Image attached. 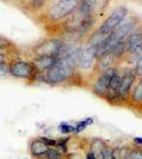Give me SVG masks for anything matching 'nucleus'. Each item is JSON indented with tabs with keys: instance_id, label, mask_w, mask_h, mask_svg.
<instances>
[{
	"instance_id": "obj_31",
	"label": "nucleus",
	"mask_w": 142,
	"mask_h": 159,
	"mask_svg": "<svg viewBox=\"0 0 142 159\" xmlns=\"http://www.w3.org/2000/svg\"><path fill=\"white\" fill-rule=\"evenodd\" d=\"M58 159H68V158H67V157L64 156V157H62V158H58Z\"/></svg>"
},
{
	"instance_id": "obj_10",
	"label": "nucleus",
	"mask_w": 142,
	"mask_h": 159,
	"mask_svg": "<svg viewBox=\"0 0 142 159\" xmlns=\"http://www.w3.org/2000/svg\"><path fill=\"white\" fill-rule=\"evenodd\" d=\"M141 43H142V24H139V26L136 27L135 30L128 36V38L124 40L127 56L134 52L136 49L141 45Z\"/></svg>"
},
{
	"instance_id": "obj_17",
	"label": "nucleus",
	"mask_w": 142,
	"mask_h": 159,
	"mask_svg": "<svg viewBox=\"0 0 142 159\" xmlns=\"http://www.w3.org/2000/svg\"><path fill=\"white\" fill-rule=\"evenodd\" d=\"M104 146H105V141L104 140H102L101 138H94L90 141V150L89 151L93 152L97 157Z\"/></svg>"
},
{
	"instance_id": "obj_2",
	"label": "nucleus",
	"mask_w": 142,
	"mask_h": 159,
	"mask_svg": "<svg viewBox=\"0 0 142 159\" xmlns=\"http://www.w3.org/2000/svg\"><path fill=\"white\" fill-rule=\"evenodd\" d=\"M76 74L75 70H72L70 66L63 60L57 58V62L52 68H50L46 73L44 74L45 76V82L51 84V86H61L64 84L74 77Z\"/></svg>"
},
{
	"instance_id": "obj_18",
	"label": "nucleus",
	"mask_w": 142,
	"mask_h": 159,
	"mask_svg": "<svg viewBox=\"0 0 142 159\" xmlns=\"http://www.w3.org/2000/svg\"><path fill=\"white\" fill-rule=\"evenodd\" d=\"M94 119L93 118H87V119H83L81 121H78L76 125H75V133H80L82 131H84L85 128L90 125H93Z\"/></svg>"
},
{
	"instance_id": "obj_6",
	"label": "nucleus",
	"mask_w": 142,
	"mask_h": 159,
	"mask_svg": "<svg viewBox=\"0 0 142 159\" xmlns=\"http://www.w3.org/2000/svg\"><path fill=\"white\" fill-rule=\"evenodd\" d=\"M64 44H65V40L58 38V37L47 38V39H44L43 42L38 43L34 47V55H36V57L37 56H54V57L58 58Z\"/></svg>"
},
{
	"instance_id": "obj_26",
	"label": "nucleus",
	"mask_w": 142,
	"mask_h": 159,
	"mask_svg": "<svg viewBox=\"0 0 142 159\" xmlns=\"http://www.w3.org/2000/svg\"><path fill=\"white\" fill-rule=\"evenodd\" d=\"M10 75V68H8V63L5 64H0V80L5 79Z\"/></svg>"
},
{
	"instance_id": "obj_13",
	"label": "nucleus",
	"mask_w": 142,
	"mask_h": 159,
	"mask_svg": "<svg viewBox=\"0 0 142 159\" xmlns=\"http://www.w3.org/2000/svg\"><path fill=\"white\" fill-rule=\"evenodd\" d=\"M49 150H50V147L45 145L43 141H41L39 138L30 141L28 151H30V154L32 156L33 159H44Z\"/></svg>"
},
{
	"instance_id": "obj_19",
	"label": "nucleus",
	"mask_w": 142,
	"mask_h": 159,
	"mask_svg": "<svg viewBox=\"0 0 142 159\" xmlns=\"http://www.w3.org/2000/svg\"><path fill=\"white\" fill-rule=\"evenodd\" d=\"M114 152H115V150L105 144V146L102 148V151L100 152V154L97 156V159H111L113 156H114Z\"/></svg>"
},
{
	"instance_id": "obj_14",
	"label": "nucleus",
	"mask_w": 142,
	"mask_h": 159,
	"mask_svg": "<svg viewBox=\"0 0 142 159\" xmlns=\"http://www.w3.org/2000/svg\"><path fill=\"white\" fill-rule=\"evenodd\" d=\"M135 86L131 90L130 98L128 101V106L133 108H141L142 107V77L137 79Z\"/></svg>"
},
{
	"instance_id": "obj_3",
	"label": "nucleus",
	"mask_w": 142,
	"mask_h": 159,
	"mask_svg": "<svg viewBox=\"0 0 142 159\" xmlns=\"http://www.w3.org/2000/svg\"><path fill=\"white\" fill-rule=\"evenodd\" d=\"M136 80H137V76L133 68L123 69V77H122L121 84L116 94L114 106H128L129 98H130L133 88L135 86Z\"/></svg>"
},
{
	"instance_id": "obj_21",
	"label": "nucleus",
	"mask_w": 142,
	"mask_h": 159,
	"mask_svg": "<svg viewBox=\"0 0 142 159\" xmlns=\"http://www.w3.org/2000/svg\"><path fill=\"white\" fill-rule=\"evenodd\" d=\"M68 141L69 138H61V139H57V143H56V147L61 153H63L64 156L68 152Z\"/></svg>"
},
{
	"instance_id": "obj_4",
	"label": "nucleus",
	"mask_w": 142,
	"mask_h": 159,
	"mask_svg": "<svg viewBox=\"0 0 142 159\" xmlns=\"http://www.w3.org/2000/svg\"><path fill=\"white\" fill-rule=\"evenodd\" d=\"M128 16H129V11L126 6L116 7L115 10L109 14L105 19L103 20V23L97 27L96 31L98 33H101L102 36H104V37H108L109 34H111L117 27L120 26V24Z\"/></svg>"
},
{
	"instance_id": "obj_28",
	"label": "nucleus",
	"mask_w": 142,
	"mask_h": 159,
	"mask_svg": "<svg viewBox=\"0 0 142 159\" xmlns=\"http://www.w3.org/2000/svg\"><path fill=\"white\" fill-rule=\"evenodd\" d=\"M5 63H10V58L8 55L2 51H0V64H5Z\"/></svg>"
},
{
	"instance_id": "obj_23",
	"label": "nucleus",
	"mask_w": 142,
	"mask_h": 159,
	"mask_svg": "<svg viewBox=\"0 0 142 159\" xmlns=\"http://www.w3.org/2000/svg\"><path fill=\"white\" fill-rule=\"evenodd\" d=\"M128 159H142V146H134L130 148Z\"/></svg>"
},
{
	"instance_id": "obj_29",
	"label": "nucleus",
	"mask_w": 142,
	"mask_h": 159,
	"mask_svg": "<svg viewBox=\"0 0 142 159\" xmlns=\"http://www.w3.org/2000/svg\"><path fill=\"white\" fill-rule=\"evenodd\" d=\"M133 143L135 146H142V138L141 137H136L133 139Z\"/></svg>"
},
{
	"instance_id": "obj_12",
	"label": "nucleus",
	"mask_w": 142,
	"mask_h": 159,
	"mask_svg": "<svg viewBox=\"0 0 142 159\" xmlns=\"http://www.w3.org/2000/svg\"><path fill=\"white\" fill-rule=\"evenodd\" d=\"M116 63H117V60L114 57V55L111 52L108 53V55H105V56H103V57L97 60V62H96V64L94 66L95 74L98 75V74L105 73L109 69H111L114 66H117Z\"/></svg>"
},
{
	"instance_id": "obj_20",
	"label": "nucleus",
	"mask_w": 142,
	"mask_h": 159,
	"mask_svg": "<svg viewBox=\"0 0 142 159\" xmlns=\"http://www.w3.org/2000/svg\"><path fill=\"white\" fill-rule=\"evenodd\" d=\"M58 131L62 134H71V133H75V125H71L67 121H63L58 125Z\"/></svg>"
},
{
	"instance_id": "obj_30",
	"label": "nucleus",
	"mask_w": 142,
	"mask_h": 159,
	"mask_svg": "<svg viewBox=\"0 0 142 159\" xmlns=\"http://www.w3.org/2000/svg\"><path fill=\"white\" fill-rule=\"evenodd\" d=\"M85 159H97V157H96L93 152L88 151V152H87V154H85Z\"/></svg>"
},
{
	"instance_id": "obj_22",
	"label": "nucleus",
	"mask_w": 142,
	"mask_h": 159,
	"mask_svg": "<svg viewBox=\"0 0 142 159\" xmlns=\"http://www.w3.org/2000/svg\"><path fill=\"white\" fill-rule=\"evenodd\" d=\"M14 45L10 42V40L5 38V37H1L0 36V51H2V52L5 53H10V50L11 49H13Z\"/></svg>"
},
{
	"instance_id": "obj_25",
	"label": "nucleus",
	"mask_w": 142,
	"mask_h": 159,
	"mask_svg": "<svg viewBox=\"0 0 142 159\" xmlns=\"http://www.w3.org/2000/svg\"><path fill=\"white\" fill-rule=\"evenodd\" d=\"M41 141H43L46 146H49L50 148H54L56 147V143H57V139H54V138H49V137H39Z\"/></svg>"
},
{
	"instance_id": "obj_8",
	"label": "nucleus",
	"mask_w": 142,
	"mask_h": 159,
	"mask_svg": "<svg viewBox=\"0 0 142 159\" xmlns=\"http://www.w3.org/2000/svg\"><path fill=\"white\" fill-rule=\"evenodd\" d=\"M97 62V52H96V47L84 44L81 49L80 53V62H78V69L83 71H89L94 70V66Z\"/></svg>"
},
{
	"instance_id": "obj_1",
	"label": "nucleus",
	"mask_w": 142,
	"mask_h": 159,
	"mask_svg": "<svg viewBox=\"0 0 142 159\" xmlns=\"http://www.w3.org/2000/svg\"><path fill=\"white\" fill-rule=\"evenodd\" d=\"M78 1L76 0H58L47 5L44 12V17L49 23L64 21L75 13L77 10Z\"/></svg>"
},
{
	"instance_id": "obj_7",
	"label": "nucleus",
	"mask_w": 142,
	"mask_h": 159,
	"mask_svg": "<svg viewBox=\"0 0 142 159\" xmlns=\"http://www.w3.org/2000/svg\"><path fill=\"white\" fill-rule=\"evenodd\" d=\"M117 66H114V68L109 69L105 73L96 75V77H95V80L93 81V83H91V92H93L97 98H101V99L105 100L107 94H108L110 81H111V77H113V75L115 73Z\"/></svg>"
},
{
	"instance_id": "obj_5",
	"label": "nucleus",
	"mask_w": 142,
	"mask_h": 159,
	"mask_svg": "<svg viewBox=\"0 0 142 159\" xmlns=\"http://www.w3.org/2000/svg\"><path fill=\"white\" fill-rule=\"evenodd\" d=\"M8 68H10V75L13 76L14 79L34 81V77L37 75V70L34 69L31 61L14 58L10 61Z\"/></svg>"
},
{
	"instance_id": "obj_24",
	"label": "nucleus",
	"mask_w": 142,
	"mask_h": 159,
	"mask_svg": "<svg viewBox=\"0 0 142 159\" xmlns=\"http://www.w3.org/2000/svg\"><path fill=\"white\" fill-rule=\"evenodd\" d=\"M62 157H64V154L54 147V148H50L47 151L46 156L44 157V159H58V158H62Z\"/></svg>"
},
{
	"instance_id": "obj_16",
	"label": "nucleus",
	"mask_w": 142,
	"mask_h": 159,
	"mask_svg": "<svg viewBox=\"0 0 142 159\" xmlns=\"http://www.w3.org/2000/svg\"><path fill=\"white\" fill-rule=\"evenodd\" d=\"M141 57H142V43H141V45L137 48L134 52L128 55V56L124 58V62H126L127 66H130V68H133Z\"/></svg>"
},
{
	"instance_id": "obj_27",
	"label": "nucleus",
	"mask_w": 142,
	"mask_h": 159,
	"mask_svg": "<svg viewBox=\"0 0 142 159\" xmlns=\"http://www.w3.org/2000/svg\"><path fill=\"white\" fill-rule=\"evenodd\" d=\"M133 69H134V71H135L136 76H137V79L142 77V57L139 61H137V63H136L135 66H133Z\"/></svg>"
},
{
	"instance_id": "obj_9",
	"label": "nucleus",
	"mask_w": 142,
	"mask_h": 159,
	"mask_svg": "<svg viewBox=\"0 0 142 159\" xmlns=\"http://www.w3.org/2000/svg\"><path fill=\"white\" fill-rule=\"evenodd\" d=\"M122 77H123V69L121 66H117L115 73L113 75V77H111L110 84H109L108 94H107V98H105V100L111 105H114V102H115L116 94H117V90H118L120 84H121Z\"/></svg>"
},
{
	"instance_id": "obj_15",
	"label": "nucleus",
	"mask_w": 142,
	"mask_h": 159,
	"mask_svg": "<svg viewBox=\"0 0 142 159\" xmlns=\"http://www.w3.org/2000/svg\"><path fill=\"white\" fill-rule=\"evenodd\" d=\"M96 2L95 1H89V0H83V1H78L77 5V10L76 12L78 14H81L83 18H88L94 16V10Z\"/></svg>"
},
{
	"instance_id": "obj_11",
	"label": "nucleus",
	"mask_w": 142,
	"mask_h": 159,
	"mask_svg": "<svg viewBox=\"0 0 142 159\" xmlns=\"http://www.w3.org/2000/svg\"><path fill=\"white\" fill-rule=\"evenodd\" d=\"M32 64H33L34 69L37 70V73L39 74H45L52 66L56 64L57 62V57L54 56H34L31 60Z\"/></svg>"
}]
</instances>
